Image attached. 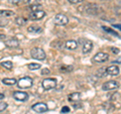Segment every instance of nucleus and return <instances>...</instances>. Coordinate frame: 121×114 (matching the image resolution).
I'll return each mask as SVG.
<instances>
[{
    "label": "nucleus",
    "mask_w": 121,
    "mask_h": 114,
    "mask_svg": "<svg viewBox=\"0 0 121 114\" xmlns=\"http://www.w3.org/2000/svg\"><path fill=\"white\" fill-rule=\"evenodd\" d=\"M13 98L17 101H26L28 98V94L26 92H21V91H15L13 92Z\"/></svg>",
    "instance_id": "nucleus-9"
},
{
    "label": "nucleus",
    "mask_w": 121,
    "mask_h": 114,
    "mask_svg": "<svg viewBox=\"0 0 121 114\" xmlns=\"http://www.w3.org/2000/svg\"><path fill=\"white\" fill-rule=\"evenodd\" d=\"M111 51L114 53L115 55H117V54H119V53H120V50L118 48H111Z\"/></svg>",
    "instance_id": "nucleus-31"
},
{
    "label": "nucleus",
    "mask_w": 121,
    "mask_h": 114,
    "mask_svg": "<svg viewBox=\"0 0 121 114\" xmlns=\"http://www.w3.org/2000/svg\"><path fill=\"white\" fill-rule=\"evenodd\" d=\"M96 75L98 76V78H103L105 77L107 73H106V67H102L101 69H98L96 72Z\"/></svg>",
    "instance_id": "nucleus-20"
},
{
    "label": "nucleus",
    "mask_w": 121,
    "mask_h": 114,
    "mask_svg": "<svg viewBox=\"0 0 121 114\" xmlns=\"http://www.w3.org/2000/svg\"><path fill=\"white\" fill-rule=\"evenodd\" d=\"M15 22H16V24H18V25H24V24H26V19H24L23 17H17L16 19H15Z\"/></svg>",
    "instance_id": "nucleus-23"
},
{
    "label": "nucleus",
    "mask_w": 121,
    "mask_h": 114,
    "mask_svg": "<svg viewBox=\"0 0 121 114\" xmlns=\"http://www.w3.org/2000/svg\"><path fill=\"white\" fill-rule=\"evenodd\" d=\"M65 47H66V48H68V50L73 51V50H76V48H78V43L74 39L67 40L66 44H65Z\"/></svg>",
    "instance_id": "nucleus-14"
},
{
    "label": "nucleus",
    "mask_w": 121,
    "mask_h": 114,
    "mask_svg": "<svg viewBox=\"0 0 121 114\" xmlns=\"http://www.w3.org/2000/svg\"><path fill=\"white\" fill-rule=\"evenodd\" d=\"M80 99H81V94L78 92H74L68 95V100L70 102H76V101H79Z\"/></svg>",
    "instance_id": "nucleus-15"
},
{
    "label": "nucleus",
    "mask_w": 121,
    "mask_h": 114,
    "mask_svg": "<svg viewBox=\"0 0 121 114\" xmlns=\"http://www.w3.org/2000/svg\"><path fill=\"white\" fill-rule=\"evenodd\" d=\"M114 27H117L118 29H120V25H118V24H114Z\"/></svg>",
    "instance_id": "nucleus-36"
},
{
    "label": "nucleus",
    "mask_w": 121,
    "mask_h": 114,
    "mask_svg": "<svg viewBox=\"0 0 121 114\" xmlns=\"http://www.w3.org/2000/svg\"><path fill=\"white\" fill-rule=\"evenodd\" d=\"M55 21H56V23L58 24V25H63V26H65V25H67L68 23H69V18H68L65 14L59 13V14L56 15Z\"/></svg>",
    "instance_id": "nucleus-5"
},
{
    "label": "nucleus",
    "mask_w": 121,
    "mask_h": 114,
    "mask_svg": "<svg viewBox=\"0 0 121 114\" xmlns=\"http://www.w3.org/2000/svg\"><path fill=\"white\" fill-rule=\"evenodd\" d=\"M26 2L30 5H33V4H39V0H26Z\"/></svg>",
    "instance_id": "nucleus-29"
},
{
    "label": "nucleus",
    "mask_w": 121,
    "mask_h": 114,
    "mask_svg": "<svg viewBox=\"0 0 121 114\" xmlns=\"http://www.w3.org/2000/svg\"><path fill=\"white\" fill-rule=\"evenodd\" d=\"M50 74V70L48 69H43L41 70V75H48Z\"/></svg>",
    "instance_id": "nucleus-32"
},
{
    "label": "nucleus",
    "mask_w": 121,
    "mask_h": 114,
    "mask_svg": "<svg viewBox=\"0 0 121 114\" xmlns=\"http://www.w3.org/2000/svg\"><path fill=\"white\" fill-rule=\"evenodd\" d=\"M1 66L7 70H11L13 68V64H12V62H10V61H4V62L1 63Z\"/></svg>",
    "instance_id": "nucleus-21"
},
{
    "label": "nucleus",
    "mask_w": 121,
    "mask_h": 114,
    "mask_svg": "<svg viewBox=\"0 0 121 114\" xmlns=\"http://www.w3.org/2000/svg\"><path fill=\"white\" fill-rule=\"evenodd\" d=\"M10 3H12V4H21V3H24L26 2V0H9Z\"/></svg>",
    "instance_id": "nucleus-26"
},
{
    "label": "nucleus",
    "mask_w": 121,
    "mask_h": 114,
    "mask_svg": "<svg viewBox=\"0 0 121 114\" xmlns=\"http://www.w3.org/2000/svg\"><path fill=\"white\" fill-rule=\"evenodd\" d=\"M5 45L9 48H15L19 47V41H18L16 39H9L5 40Z\"/></svg>",
    "instance_id": "nucleus-11"
},
{
    "label": "nucleus",
    "mask_w": 121,
    "mask_h": 114,
    "mask_svg": "<svg viewBox=\"0 0 121 114\" xmlns=\"http://www.w3.org/2000/svg\"><path fill=\"white\" fill-rule=\"evenodd\" d=\"M108 97H109V99H110V100H116L117 97H119V93H114V94L110 95V96L108 95Z\"/></svg>",
    "instance_id": "nucleus-28"
},
{
    "label": "nucleus",
    "mask_w": 121,
    "mask_h": 114,
    "mask_svg": "<svg viewBox=\"0 0 121 114\" xmlns=\"http://www.w3.org/2000/svg\"><path fill=\"white\" fill-rule=\"evenodd\" d=\"M92 48H93V44H92V41L91 40H86L84 44H83V48H82V51L84 54H88V53H90L91 51H92Z\"/></svg>",
    "instance_id": "nucleus-13"
},
{
    "label": "nucleus",
    "mask_w": 121,
    "mask_h": 114,
    "mask_svg": "<svg viewBox=\"0 0 121 114\" xmlns=\"http://www.w3.org/2000/svg\"><path fill=\"white\" fill-rule=\"evenodd\" d=\"M106 73H107V75H110V76H117L119 75L120 70L117 66H110L106 68Z\"/></svg>",
    "instance_id": "nucleus-12"
},
{
    "label": "nucleus",
    "mask_w": 121,
    "mask_h": 114,
    "mask_svg": "<svg viewBox=\"0 0 121 114\" xmlns=\"http://www.w3.org/2000/svg\"><path fill=\"white\" fill-rule=\"evenodd\" d=\"M83 0H69V2H71V3H80Z\"/></svg>",
    "instance_id": "nucleus-33"
},
{
    "label": "nucleus",
    "mask_w": 121,
    "mask_h": 114,
    "mask_svg": "<svg viewBox=\"0 0 121 114\" xmlns=\"http://www.w3.org/2000/svg\"><path fill=\"white\" fill-rule=\"evenodd\" d=\"M70 112V108L68 106H64L62 108V113H69Z\"/></svg>",
    "instance_id": "nucleus-30"
},
{
    "label": "nucleus",
    "mask_w": 121,
    "mask_h": 114,
    "mask_svg": "<svg viewBox=\"0 0 121 114\" xmlns=\"http://www.w3.org/2000/svg\"><path fill=\"white\" fill-rule=\"evenodd\" d=\"M109 60V55L106 54V53H98V54H96L95 56H94L93 58V62L95 63H104V62H107V61Z\"/></svg>",
    "instance_id": "nucleus-6"
},
{
    "label": "nucleus",
    "mask_w": 121,
    "mask_h": 114,
    "mask_svg": "<svg viewBox=\"0 0 121 114\" xmlns=\"http://www.w3.org/2000/svg\"><path fill=\"white\" fill-rule=\"evenodd\" d=\"M73 66H71V65H63L62 67L60 68V71L62 72V73H70V72L73 71Z\"/></svg>",
    "instance_id": "nucleus-16"
},
{
    "label": "nucleus",
    "mask_w": 121,
    "mask_h": 114,
    "mask_svg": "<svg viewBox=\"0 0 121 114\" xmlns=\"http://www.w3.org/2000/svg\"><path fill=\"white\" fill-rule=\"evenodd\" d=\"M5 96H4V94H2V93H0V100L1 99H3V98H4Z\"/></svg>",
    "instance_id": "nucleus-35"
},
{
    "label": "nucleus",
    "mask_w": 121,
    "mask_h": 114,
    "mask_svg": "<svg viewBox=\"0 0 121 114\" xmlns=\"http://www.w3.org/2000/svg\"><path fill=\"white\" fill-rule=\"evenodd\" d=\"M8 104L5 103V102H0V112L1 111H4V110L7 108Z\"/></svg>",
    "instance_id": "nucleus-27"
},
{
    "label": "nucleus",
    "mask_w": 121,
    "mask_h": 114,
    "mask_svg": "<svg viewBox=\"0 0 121 114\" xmlns=\"http://www.w3.org/2000/svg\"><path fill=\"white\" fill-rule=\"evenodd\" d=\"M45 16V12L43 10H36V11H32L29 14V19L31 20H40Z\"/></svg>",
    "instance_id": "nucleus-8"
},
{
    "label": "nucleus",
    "mask_w": 121,
    "mask_h": 114,
    "mask_svg": "<svg viewBox=\"0 0 121 114\" xmlns=\"http://www.w3.org/2000/svg\"><path fill=\"white\" fill-rule=\"evenodd\" d=\"M28 69L29 70H39L40 69V65L39 64H35V63H31L28 65Z\"/></svg>",
    "instance_id": "nucleus-22"
},
{
    "label": "nucleus",
    "mask_w": 121,
    "mask_h": 114,
    "mask_svg": "<svg viewBox=\"0 0 121 114\" xmlns=\"http://www.w3.org/2000/svg\"><path fill=\"white\" fill-rule=\"evenodd\" d=\"M27 30L29 32H32V33H39V32L43 31V28L39 27V26H36V25H31L27 28Z\"/></svg>",
    "instance_id": "nucleus-18"
},
{
    "label": "nucleus",
    "mask_w": 121,
    "mask_h": 114,
    "mask_svg": "<svg viewBox=\"0 0 121 114\" xmlns=\"http://www.w3.org/2000/svg\"><path fill=\"white\" fill-rule=\"evenodd\" d=\"M118 88H119V84L116 81H109L102 85V90L103 91H112Z\"/></svg>",
    "instance_id": "nucleus-4"
},
{
    "label": "nucleus",
    "mask_w": 121,
    "mask_h": 114,
    "mask_svg": "<svg viewBox=\"0 0 121 114\" xmlns=\"http://www.w3.org/2000/svg\"><path fill=\"white\" fill-rule=\"evenodd\" d=\"M41 85H43L44 90H52V89L56 88V79H52V78L44 79L43 81V83H41Z\"/></svg>",
    "instance_id": "nucleus-3"
},
{
    "label": "nucleus",
    "mask_w": 121,
    "mask_h": 114,
    "mask_svg": "<svg viewBox=\"0 0 121 114\" xmlns=\"http://www.w3.org/2000/svg\"><path fill=\"white\" fill-rule=\"evenodd\" d=\"M30 55L33 59L35 60H39V61H43L45 58H47V56H45V53L43 48H31V51H30Z\"/></svg>",
    "instance_id": "nucleus-1"
},
{
    "label": "nucleus",
    "mask_w": 121,
    "mask_h": 114,
    "mask_svg": "<svg viewBox=\"0 0 121 114\" xmlns=\"http://www.w3.org/2000/svg\"><path fill=\"white\" fill-rule=\"evenodd\" d=\"M39 8H43V6H41L40 4H33V5H30V7H29V9L31 10V12H32V11L40 10Z\"/></svg>",
    "instance_id": "nucleus-24"
},
{
    "label": "nucleus",
    "mask_w": 121,
    "mask_h": 114,
    "mask_svg": "<svg viewBox=\"0 0 121 114\" xmlns=\"http://www.w3.org/2000/svg\"><path fill=\"white\" fill-rule=\"evenodd\" d=\"M31 108L33 111H35L36 113H44L45 111H48V105L45 103H41V102L33 104Z\"/></svg>",
    "instance_id": "nucleus-7"
},
{
    "label": "nucleus",
    "mask_w": 121,
    "mask_h": 114,
    "mask_svg": "<svg viewBox=\"0 0 121 114\" xmlns=\"http://www.w3.org/2000/svg\"><path fill=\"white\" fill-rule=\"evenodd\" d=\"M4 39H5V35H0V40Z\"/></svg>",
    "instance_id": "nucleus-34"
},
{
    "label": "nucleus",
    "mask_w": 121,
    "mask_h": 114,
    "mask_svg": "<svg viewBox=\"0 0 121 114\" xmlns=\"http://www.w3.org/2000/svg\"><path fill=\"white\" fill-rule=\"evenodd\" d=\"M14 15V12L11 10H0V16L2 17H11Z\"/></svg>",
    "instance_id": "nucleus-19"
},
{
    "label": "nucleus",
    "mask_w": 121,
    "mask_h": 114,
    "mask_svg": "<svg viewBox=\"0 0 121 114\" xmlns=\"http://www.w3.org/2000/svg\"><path fill=\"white\" fill-rule=\"evenodd\" d=\"M17 83V86L19 88H22V89H26V88H30L32 86V79L29 78V77H23L19 79L18 81L16 82Z\"/></svg>",
    "instance_id": "nucleus-2"
},
{
    "label": "nucleus",
    "mask_w": 121,
    "mask_h": 114,
    "mask_svg": "<svg viewBox=\"0 0 121 114\" xmlns=\"http://www.w3.org/2000/svg\"><path fill=\"white\" fill-rule=\"evenodd\" d=\"M102 28H103V29L105 30V31H107L108 33H111V35H116V36H118V33H117V32H115L114 30H112L111 28H109V27H106V26H103V27H102Z\"/></svg>",
    "instance_id": "nucleus-25"
},
{
    "label": "nucleus",
    "mask_w": 121,
    "mask_h": 114,
    "mask_svg": "<svg viewBox=\"0 0 121 114\" xmlns=\"http://www.w3.org/2000/svg\"><path fill=\"white\" fill-rule=\"evenodd\" d=\"M16 80L13 79V78H5L2 80V83L4 85H8V86H12V85H15L16 84Z\"/></svg>",
    "instance_id": "nucleus-17"
},
{
    "label": "nucleus",
    "mask_w": 121,
    "mask_h": 114,
    "mask_svg": "<svg viewBox=\"0 0 121 114\" xmlns=\"http://www.w3.org/2000/svg\"><path fill=\"white\" fill-rule=\"evenodd\" d=\"M85 8H86V11L89 14L96 15V14H98L100 12V7L98 5H96V4H88Z\"/></svg>",
    "instance_id": "nucleus-10"
}]
</instances>
